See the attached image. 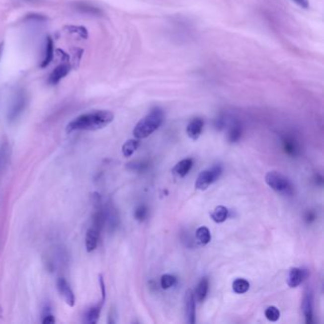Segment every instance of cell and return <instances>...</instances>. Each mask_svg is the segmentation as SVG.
Masks as SVG:
<instances>
[{
  "mask_svg": "<svg viewBox=\"0 0 324 324\" xmlns=\"http://www.w3.org/2000/svg\"><path fill=\"white\" fill-rule=\"evenodd\" d=\"M114 119L109 110H93L81 114L67 126V132L76 130H98L106 128Z\"/></svg>",
  "mask_w": 324,
  "mask_h": 324,
  "instance_id": "6da1fadb",
  "label": "cell"
},
{
  "mask_svg": "<svg viewBox=\"0 0 324 324\" xmlns=\"http://www.w3.org/2000/svg\"><path fill=\"white\" fill-rule=\"evenodd\" d=\"M163 121V112L162 109L155 108L143 119L140 120L133 130V135L137 139H144L152 135L158 130Z\"/></svg>",
  "mask_w": 324,
  "mask_h": 324,
  "instance_id": "7a4b0ae2",
  "label": "cell"
},
{
  "mask_svg": "<svg viewBox=\"0 0 324 324\" xmlns=\"http://www.w3.org/2000/svg\"><path fill=\"white\" fill-rule=\"evenodd\" d=\"M265 182L271 188L279 194L292 196L294 186L290 180L278 171H269L265 175Z\"/></svg>",
  "mask_w": 324,
  "mask_h": 324,
  "instance_id": "3957f363",
  "label": "cell"
},
{
  "mask_svg": "<svg viewBox=\"0 0 324 324\" xmlns=\"http://www.w3.org/2000/svg\"><path fill=\"white\" fill-rule=\"evenodd\" d=\"M222 172L223 168L220 164L213 165L211 168L202 171L196 180L195 187L199 190H205L210 184H213L220 178Z\"/></svg>",
  "mask_w": 324,
  "mask_h": 324,
  "instance_id": "277c9868",
  "label": "cell"
},
{
  "mask_svg": "<svg viewBox=\"0 0 324 324\" xmlns=\"http://www.w3.org/2000/svg\"><path fill=\"white\" fill-rule=\"evenodd\" d=\"M102 228L103 227H100L99 225L92 223L91 227L87 229L86 234V248L87 252H92L97 247Z\"/></svg>",
  "mask_w": 324,
  "mask_h": 324,
  "instance_id": "5b68a950",
  "label": "cell"
},
{
  "mask_svg": "<svg viewBox=\"0 0 324 324\" xmlns=\"http://www.w3.org/2000/svg\"><path fill=\"white\" fill-rule=\"evenodd\" d=\"M303 312L307 324L313 323L314 295L313 291L308 288L303 296Z\"/></svg>",
  "mask_w": 324,
  "mask_h": 324,
  "instance_id": "8992f818",
  "label": "cell"
},
{
  "mask_svg": "<svg viewBox=\"0 0 324 324\" xmlns=\"http://www.w3.org/2000/svg\"><path fill=\"white\" fill-rule=\"evenodd\" d=\"M184 308L185 318L188 324H193L196 319V306H195L194 293L191 289H188L184 297Z\"/></svg>",
  "mask_w": 324,
  "mask_h": 324,
  "instance_id": "52a82bcc",
  "label": "cell"
},
{
  "mask_svg": "<svg viewBox=\"0 0 324 324\" xmlns=\"http://www.w3.org/2000/svg\"><path fill=\"white\" fill-rule=\"evenodd\" d=\"M57 288H58V291L60 293V295L63 297L66 303L69 306L74 307L76 304V296H75V293L73 291V289L71 288L70 284L68 283V281L63 278L58 279Z\"/></svg>",
  "mask_w": 324,
  "mask_h": 324,
  "instance_id": "ba28073f",
  "label": "cell"
},
{
  "mask_svg": "<svg viewBox=\"0 0 324 324\" xmlns=\"http://www.w3.org/2000/svg\"><path fill=\"white\" fill-rule=\"evenodd\" d=\"M308 277V270L303 268H292L289 271L288 278H287V284L291 288H296L301 285L303 281H305Z\"/></svg>",
  "mask_w": 324,
  "mask_h": 324,
  "instance_id": "9c48e42d",
  "label": "cell"
},
{
  "mask_svg": "<svg viewBox=\"0 0 324 324\" xmlns=\"http://www.w3.org/2000/svg\"><path fill=\"white\" fill-rule=\"evenodd\" d=\"M25 106H26V97L23 93H19L9 111V115H8L9 120L14 121L23 112Z\"/></svg>",
  "mask_w": 324,
  "mask_h": 324,
  "instance_id": "30bf717a",
  "label": "cell"
},
{
  "mask_svg": "<svg viewBox=\"0 0 324 324\" xmlns=\"http://www.w3.org/2000/svg\"><path fill=\"white\" fill-rule=\"evenodd\" d=\"M204 128V121L201 118H194L191 120L186 128V133L192 140H197L202 134Z\"/></svg>",
  "mask_w": 324,
  "mask_h": 324,
  "instance_id": "8fae6325",
  "label": "cell"
},
{
  "mask_svg": "<svg viewBox=\"0 0 324 324\" xmlns=\"http://www.w3.org/2000/svg\"><path fill=\"white\" fill-rule=\"evenodd\" d=\"M193 165V161L190 158L184 159L182 161L178 162L174 167H173L172 173L178 178H183L187 173L190 171L191 167Z\"/></svg>",
  "mask_w": 324,
  "mask_h": 324,
  "instance_id": "7c38bea8",
  "label": "cell"
},
{
  "mask_svg": "<svg viewBox=\"0 0 324 324\" xmlns=\"http://www.w3.org/2000/svg\"><path fill=\"white\" fill-rule=\"evenodd\" d=\"M69 72H70V66L68 64L58 66L51 74L49 78V83L51 85H56L62 78H64L69 74Z\"/></svg>",
  "mask_w": 324,
  "mask_h": 324,
  "instance_id": "4fadbf2b",
  "label": "cell"
},
{
  "mask_svg": "<svg viewBox=\"0 0 324 324\" xmlns=\"http://www.w3.org/2000/svg\"><path fill=\"white\" fill-rule=\"evenodd\" d=\"M282 145H283V150L285 153L290 155L292 157L297 156L300 153V147L297 141L293 139L292 137H285L282 140Z\"/></svg>",
  "mask_w": 324,
  "mask_h": 324,
  "instance_id": "5bb4252c",
  "label": "cell"
},
{
  "mask_svg": "<svg viewBox=\"0 0 324 324\" xmlns=\"http://www.w3.org/2000/svg\"><path fill=\"white\" fill-rule=\"evenodd\" d=\"M104 303H98L97 305L89 308L86 314H85V321L87 324H96L100 318V313H101V309L103 306Z\"/></svg>",
  "mask_w": 324,
  "mask_h": 324,
  "instance_id": "9a60e30c",
  "label": "cell"
},
{
  "mask_svg": "<svg viewBox=\"0 0 324 324\" xmlns=\"http://www.w3.org/2000/svg\"><path fill=\"white\" fill-rule=\"evenodd\" d=\"M54 57V42L51 37L47 38L46 41V48H45V55H44L43 61L41 63V67L45 68L49 65Z\"/></svg>",
  "mask_w": 324,
  "mask_h": 324,
  "instance_id": "2e32d148",
  "label": "cell"
},
{
  "mask_svg": "<svg viewBox=\"0 0 324 324\" xmlns=\"http://www.w3.org/2000/svg\"><path fill=\"white\" fill-rule=\"evenodd\" d=\"M210 217L217 224L224 223L227 220V217H228V209L226 206L219 205L214 209V211L210 214Z\"/></svg>",
  "mask_w": 324,
  "mask_h": 324,
  "instance_id": "e0dca14e",
  "label": "cell"
},
{
  "mask_svg": "<svg viewBox=\"0 0 324 324\" xmlns=\"http://www.w3.org/2000/svg\"><path fill=\"white\" fill-rule=\"evenodd\" d=\"M208 286H209V282L206 278H203L199 282L197 289H196V297L199 302L205 301V299L207 296V292H208Z\"/></svg>",
  "mask_w": 324,
  "mask_h": 324,
  "instance_id": "ac0fdd59",
  "label": "cell"
},
{
  "mask_svg": "<svg viewBox=\"0 0 324 324\" xmlns=\"http://www.w3.org/2000/svg\"><path fill=\"white\" fill-rule=\"evenodd\" d=\"M138 147H139V141L134 140V139L127 141L122 147L123 155L125 157H130L134 152H136Z\"/></svg>",
  "mask_w": 324,
  "mask_h": 324,
  "instance_id": "d6986e66",
  "label": "cell"
},
{
  "mask_svg": "<svg viewBox=\"0 0 324 324\" xmlns=\"http://www.w3.org/2000/svg\"><path fill=\"white\" fill-rule=\"evenodd\" d=\"M196 238L201 244H207L211 240V235L208 228L205 227H199L196 231Z\"/></svg>",
  "mask_w": 324,
  "mask_h": 324,
  "instance_id": "ffe728a7",
  "label": "cell"
},
{
  "mask_svg": "<svg viewBox=\"0 0 324 324\" xmlns=\"http://www.w3.org/2000/svg\"><path fill=\"white\" fill-rule=\"evenodd\" d=\"M249 287H250V284H249L248 281L244 279H237L232 284L233 291L237 294H243V293L248 291Z\"/></svg>",
  "mask_w": 324,
  "mask_h": 324,
  "instance_id": "44dd1931",
  "label": "cell"
},
{
  "mask_svg": "<svg viewBox=\"0 0 324 324\" xmlns=\"http://www.w3.org/2000/svg\"><path fill=\"white\" fill-rule=\"evenodd\" d=\"M265 317L268 321L270 322H277L280 317H281V313H280V310L275 307V306H270L268 307L266 310H265Z\"/></svg>",
  "mask_w": 324,
  "mask_h": 324,
  "instance_id": "7402d4cb",
  "label": "cell"
},
{
  "mask_svg": "<svg viewBox=\"0 0 324 324\" xmlns=\"http://www.w3.org/2000/svg\"><path fill=\"white\" fill-rule=\"evenodd\" d=\"M176 281H177L176 278L172 275H169V274L162 275V278H161V286L163 289H168L175 285Z\"/></svg>",
  "mask_w": 324,
  "mask_h": 324,
  "instance_id": "603a6c76",
  "label": "cell"
},
{
  "mask_svg": "<svg viewBox=\"0 0 324 324\" xmlns=\"http://www.w3.org/2000/svg\"><path fill=\"white\" fill-rule=\"evenodd\" d=\"M147 216H148V207L144 205H139L134 212L135 219L139 222H143V221H145Z\"/></svg>",
  "mask_w": 324,
  "mask_h": 324,
  "instance_id": "cb8c5ba5",
  "label": "cell"
},
{
  "mask_svg": "<svg viewBox=\"0 0 324 324\" xmlns=\"http://www.w3.org/2000/svg\"><path fill=\"white\" fill-rule=\"evenodd\" d=\"M242 135V130L239 125H235L233 126V128L230 130L229 132V141L232 143H236L240 140Z\"/></svg>",
  "mask_w": 324,
  "mask_h": 324,
  "instance_id": "d4e9b609",
  "label": "cell"
},
{
  "mask_svg": "<svg viewBox=\"0 0 324 324\" xmlns=\"http://www.w3.org/2000/svg\"><path fill=\"white\" fill-rule=\"evenodd\" d=\"M127 167L130 170H134V171H141L144 170L146 167V163L143 162H131L127 164Z\"/></svg>",
  "mask_w": 324,
  "mask_h": 324,
  "instance_id": "484cf974",
  "label": "cell"
},
{
  "mask_svg": "<svg viewBox=\"0 0 324 324\" xmlns=\"http://www.w3.org/2000/svg\"><path fill=\"white\" fill-rule=\"evenodd\" d=\"M55 323V318L54 315L51 313L49 310L44 314L43 319H42V324H53Z\"/></svg>",
  "mask_w": 324,
  "mask_h": 324,
  "instance_id": "4316f807",
  "label": "cell"
},
{
  "mask_svg": "<svg viewBox=\"0 0 324 324\" xmlns=\"http://www.w3.org/2000/svg\"><path fill=\"white\" fill-rule=\"evenodd\" d=\"M77 8H78L79 10H82V11H87L89 10V11H90L91 13H95V12L97 11V9H94L93 7L88 6L87 4H84V3H80V4H78V5H77Z\"/></svg>",
  "mask_w": 324,
  "mask_h": 324,
  "instance_id": "83f0119b",
  "label": "cell"
},
{
  "mask_svg": "<svg viewBox=\"0 0 324 324\" xmlns=\"http://www.w3.org/2000/svg\"><path fill=\"white\" fill-rule=\"evenodd\" d=\"M99 281H100V286H101V291H102V302L105 303V301H106V286H105V282H104V279L102 276H99Z\"/></svg>",
  "mask_w": 324,
  "mask_h": 324,
  "instance_id": "f1b7e54d",
  "label": "cell"
},
{
  "mask_svg": "<svg viewBox=\"0 0 324 324\" xmlns=\"http://www.w3.org/2000/svg\"><path fill=\"white\" fill-rule=\"evenodd\" d=\"M293 1L303 9H308L309 8V1L308 0H293Z\"/></svg>",
  "mask_w": 324,
  "mask_h": 324,
  "instance_id": "f546056e",
  "label": "cell"
},
{
  "mask_svg": "<svg viewBox=\"0 0 324 324\" xmlns=\"http://www.w3.org/2000/svg\"><path fill=\"white\" fill-rule=\"evenodd\" d=\"M315 218H316V215L314 212H307L306 215H305V220L307 223H312L313 221H315Z\"/></svg>",
  "mask_w": 324,
  "mask_h": 324,
  "instance_id": "4dcf8cb0",
  "label": "cell"
}]
</instances>
